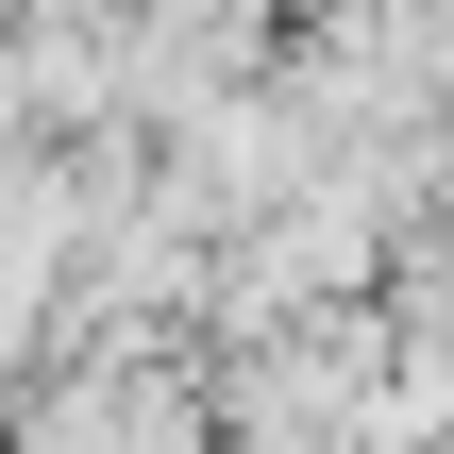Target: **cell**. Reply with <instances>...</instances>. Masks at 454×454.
Masks as SVG:
<instances>
[{
    "instance_id": "1",
    "label": "cell",
    "mask_w": 454,
    "mask_h": 454,
    "mask_svg": "<svg viewBox=\"0 0 454 454\" xmlns=\"http://www.w3.org/2000/svg\"><path fill=\"white\" fill-rule=\"evenodd\" d=\"M34 454H202V421H185V387H67L51 421H34Z\"/></svg>"
}]
</instances>
